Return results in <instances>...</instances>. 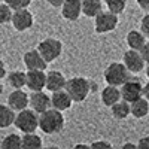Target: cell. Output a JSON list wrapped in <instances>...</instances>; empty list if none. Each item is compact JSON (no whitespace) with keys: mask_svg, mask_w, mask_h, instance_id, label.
Instances as JSON below:
<instances>
[{"mask_svg":"<svg viewBox=\"0 0 149 149\" xmlns=\"http://www.w3.org/2000/svg\"><path fill=\"white\" fill-rule=\"evenodd\" d=\"M64 115L63 112L49 107L48 110L39 113V128L45 134H58L60 131H63L64 128Z\"/></svg>","mask_w":149,"mask_h":149,"instance_id":"6da1fadb","label":"cell"},{"mask_svg":"<svg viewBox=\"0 0 149 149\" xmlns=\"http://www.w3.org/2000/svg\"><path fill=\"white\" fill-rule=\"evenodd\" d=\"M64 90L70 94V97L73 98L74 103H82L84 100H86V97L91 93V82L86 78L74 76L66 82Z\"/></svg>","mask_w":149,"mask_h":149,"instance_id":"7a4b0ae2","label":"cell"},{"mask_svg":"<svg viewBox=\"0 0 149 149\" xmlns=\"http://www.w3.org/2000/svg\"><path fill=\"white\" fill-rule=\"evenodd\" d=\"M104 81L107 85H115V86H121L122 84H125L130 79V70L125 67L124 63H118L113 61L110 63L106 69H104Z\"/></svg>","mask_w":149,"mask_h":149,"instance_id":"3957f363","label":"cell"},{"mask_svg":"<svg viewBox=\"0 0 149 149\" xmlns=\"http://www.w3.org/2000/svg\"><path fill=\"white\" fill-rule=\"evenodd\" d=\"M14 125L21 133H33L39 128V113L33 109H22L17 113Z\"/></svg>","mask_w":149,"mask_h":149,"instance_id":"277c9868","label":"cell"},{"mask_svg":"<svg viewBox=\"0 0 149 149\" xmlns=\"http://www.w3.org/2000/svg\"><path fill=\"white\" fill-rule=\"evenodd\" d=\"M119 18L116 14L110 10H102L95 18H94V30L98 34H106L113 31L118 27Z\"/></svg>","mask_w":149,"mask_h":149,"instance_id":"5b68a950","label":"cell"},{"mask_svg":"<svg viewBox=\"0 0 149 149\" xmlns=\"http://www.w3.org/2000/svg\"><path fill=\"white\" fill-rule=\"evenodd\" d=\"M37 51L42 54V57L49 64L61 55V52H63V43L58 39H55V37H46V39H43L37 45Z\"/></svg>","mask_w":149,"mask_h":149,"instance_id":"8992f818","label":"cell"},{"mask_svg":"<svg viewBox=\"0 0 149 149\" xmlns=\"http://www.w3.org/2000/svg\"><path fill=\"white\" fill-rule=\"evenodd\" d=\"M119 88H121L122 100H125L128 103H133L136 100H139L140 97H143V85L139 79L130 78L125 84H122Z\"/></svg>","mask_w":149,"mask_h":149,"instance_id":"52a82bcc","label":"cell"},{"mask_svg":"<svg viewBox=\"0 0 149 149\" xmlns=\"http://www.w3.org/2000/svg\"><path fill=\"white\" fill-rule=\"evenodd\" d=\"M10 22L17 31H26V30L33 27L34 18H33V14L29 10V8H24V9L14 10Z\"/></svg>","mask_w":149,"mask_h":149,"instance_id":"ba28073f","label":"cell"},{"mask_svg":"<svg viewBox=\"0 0 149 149\" xmlns=\"http://www.w3.org/2000/svg\"><path fill=\"white\" fill-rule=\"evenodd\" d=\"M122 63L130 70V73H140L146 64L140 51H136V49H128V51L124 52Z\"/></svg>","mask_w":149,"mask_h":149,"instance_id":"9c48e42d","label":"cell"},{"mask_svg":"<svg viewBox=\"0 0 149 149\" xmlns=\"http://www.w3.org/2000/svg\"><path fill=\"white\" fill-rule=\"evenodd\" d=\"M22 61H24V66L27 67V70H45L48 66L46 60L37 51V48L27 51L22 57Z\"/></svg>","mask_w":149,"mask_h":149,"instance_id":"30bf717a","label":"cell"},{"mask_svg":"<svg viewBox=\"0 0 149 149\" xmlns=\"http://www.w3.org/2000/svg\"><path fill=\"white\" fill-rule=\"evenodd\" d=\"M30 107L34 112H37V113H42V112L48 110L49 107H52L51 97H49L43 90L42 91H31V94H30Z\"/></svg>","mask_w":149,"mask_h":149,"instance_id":"8fae6325","label":"cell"},{"mask_svg":"<svg viewBox=\"0 0 149 149\" xmlns=\"http://www.w3.org/2000/svg\"><path fill=\"white\" fill-rule=\"evenodd\" d=\"M30 91H42L46 88V73L45 70H27V84Z\"/></svg>","mask_w":149,"mask_h":149,"instance_id":"7c38bea8","label":"cell"},{"mask_svg":"<svg viewBox=\"0 0 149 149\" xmlns=\"http://www.w3.org/2000/svg\"><path fill=\"white\" fill-rule=\"evenodd\" d=\"M8 104L15 112H19L30 104V95L26 91H22V88L14 90L8 95Z\"/></svg>","mask_w":149,"mask_h":149,"instance_id":"4fadbf2b","label":"cell"},{"mask_svg":"<svg viewBox=\"0 0 149 149\" xmlns=\"http://www.w3.org/2000/svg\"><path fill=\"white\" fill-rule=\"evenodd\" d=\"M82 14V2L81 0H64L61 6V15L67 21H76Z\"/></svg>","mask_w":149,"mask_h":149,"instance_id":"5bb4252c","label":"cell"},{"mask_svg":"<svg viewBox=\"0 0 149 149\" xmlns=\"http://www.w3.org/2000/svg\"><path fill=\"white\" fill-rule=\"evenodd\" d=\"M51 103H52L54 109H58L61 112H64V110H69L74 102H73V98L70 97V94L66 90H58V91L52 93Z\"/></svg>","mask_w":149,"mask_h":149,"instance_id":"9a60e30c","label":"cell"},{"mask_svg":"<svg viewBox=\"0 0 149 149\" xmlns=\"http://www.w3.org/2000/svg\"><path fill=\"white\" fill-rule=\"evenodd\" d=\"M66 82H67V79L64 78V74L58 70H51L46 73V90L48 91L54 93L58 90H64Z\"/></svg>","mask_w":149,"mask_h":149,"instance_id":"2e32d148","label":"cell"},{"mask_svg":"<svg viewBox=\"0 0 149 149\" xmlns=\"http://www.w3.org/2000/svg\"><path fill=\"white\" fill-rule=\"evenodd\" d=\"M121 88L115 85H106L102 91V102L106 107H112L116 102L121 100Z\"/></svg>","mask_w":149,"mask_h":149,"instance_id":"e0dca14e","label":"cell"},{"mask_svg":"<svg viewBox=\"0 0 149 149\" xmlns=\"http://www.w3.org/2000/svg\"><path fill=\"white\" fill-rule=\"evenodd\" d=\"M125 42L128 45L130 49H136V51H140L143 48V45L146 43V36L143 34L142 30H130L127 33Z\"/></svg>","mask_w":149,"mask_h":149,"instance_id":"ac0fdd59","label":"cell"},{"mask_svg":"<svg viewBox=\"0 0 149 149\" xmlns=\"http://www.w3.org/2000/svg\"><path fill=\"white\" fill-rule=\"evenodd\" d=\"M82 2V14L88 18H95L103 10L102 0H81Z\"/></svg>","mask_w":149,"mask_h":149,"instance_id":"d6986e66","label":"cell"},{"mask_svg":"<svg viewBox=\"0 0 149 149\" xmlns=\"http://www.w3.org/2000/svg\"><path fill=\"white\" fill-rule=\"evenodd\" d=\"M110 110H112V115H113L115 119L122 121V119H127L131 115V104L121 98L119 102H116L113 106L110 107Z\"/></svg>","mask_w":149,"mask_h":149,"instance_id":"ffe728a7","label":"cell"},{"mask_svg":"<svg viewBox=\"0 0 149 149\" xmlns=\"http://www.w3.org/2000/svg\"><path fill=\"white\" fill-rule=\"evenodd\" d=\"M15 110L9 104H0V128H8L15 122Z\"/></svg>","mask_w":149,"mask_h":149,"instance_id":"44dd1931","label":"cell"},{"mask_svg":"<svg viewBox=\"0 0 149 149\" xmlns=\"http://www.w3.org/2000/svg\"><path fill=\"white\" fill-rule=\"evenodd\" d=\"M130 104H131V115L134 118L142 119V118L148 116V113H149V102L145 97H140L139 100H136Z\"/></svg>","mask_w":149,"mask_h":149,"instance_id":"7402d4cb","label":"cell"},{"mask_svg":"<svg viewBox=\"0 0 149 149\" xmlns=\"http://www.w3.org/2000/svg\"><path fill=\"white\" fill-rule=\"evenodd\" d=\"M8 84L12 86L14 90L24 88L27 84V73H24L21 70H14L8 74Z\"/></svg>","mask_w":149,"mask_h":149,"instance_id":"603a6c76","label":"cell"},{"mask_svg":"<svg viewBox=\"0 0 149 149\" xmlns=\"http://www.w3.org/2000/svg\"><path fill=\"white\" fill-rule=\"evenodd\" d=\"M22 137V148H27V149H40L42 148V139L36 134V131L33 133H24Z\"/></svg>","mask_w":149,"mask_h":149,"instance_id":"cb8c5ba5","label":"cell"},{"mask_svg":"<svg viewBox=\"0 0 149 149\" xmlns=\"http://www.w3.org/2000/svg\"><path fill=\"white\" fill-rule=\"evenodd\" d=\"M3 149H18L22 148V137L17 133H10L8 134L6 137H3L2 143H0Z\"/></svg>","mask_w":149,"mask_h":149,"instance_id":"d4e9b609","label":"cell"},{"mask_svg":"<svg viewBox=\"0 0 149 149\" xmlns=\"http://www.w3.org/2000/svg\"><path fill=\"white\" fill-rule=\"evenodd\" d=\"M104 5H106L107 10L119 15V14H122V12L125 10L127 0H104Z\"/></svg>","mask_w":149,"mask_h":149,"instance_id":"484cf974","label":"cell"},{"mask_svg":"<svg viewBox=\"0 0 149 149\" xmlns=\"http://www.w3.org/2000/svg\"><path fill=\"white\" fill-rule=\"evenodd\" d=\"M12 14H14L12 8H10L6 2H0V26L10 22V19H12Z\"/></svg>","mask_w":149,"mask_h":149,"instance_id":"4316f807","label":"cell"},{"mask_svg":"<svg viewBox=\"0 0 149 149\" xmlns=\"http://www.w3.org/2000/svg\"><path fill=\"white\" fill-rule=\"evenodd\" d=\"M6 2L12 10H17V9H24V8H29L31 5V0H3Z\"/></svg>","mask_w":149,"mask_h":149,"instance_id":"83f0119b","label":"cell"},{"mask_svg":"<svg viewBox=\"0 0 149 149\" xmlns=\"http://www.w3.org/2000/svg\"><path fill=\"white\" fill-rule=\"evenodd\" d=\"M140 30L143 31V34L146 36V39L149 40V12H146V15L142 18L140 21Z\"/></svg>","mask_w":149,"mask_h":149,"instance_id":"f1b7e54d","label":"cell"},{"mask_svg":"<svg viewBox=\"0 0 149 149\" xmlns=\"http://www.w3.org/2000/svg\"><path fill=\"white\" fill-rule=\"evenodd\" d=\"M90 146L91 148H98V149H110L112 148V143L110 142H106V140H97V142H93Z\"/></svg>","mask_w":149,"mask_h":149,"instance_id":"f546056e","label":"cell"},{"mask_svg":"<svg viewBox=\"0 0 149 149\" xmlns=\"http://www.w3.org/2000/svg\"><path fill=\"white\" fill-rule=\"evenodd\" d=\"M140 54H142V57H143V60H145V63L149 64V42H146V43L143 45V48L140 49Z\"/></svg>","mask_w":149,"mask_h":149,"instance_id":"4dcf8cb0","label":"cell"},{"mask_svg":"<svg viewBox=\"0 0 149 149\" xmlns=\"http://www.w3.org/2000/svg\"><path fill=\"white\" fill-rule=\"evenodd\" d=\"M137 148H140V149H149V136L140 137V140L137 142Z\"/></svg>","mask_w":149,"mask_h":149,"instance_id":"1f68e13d","label":"cell"},{"mask_svg":"<svg viewBox=\"0 0 149 149\" xmlns=\"http://www.w3.org/2000/svg\"><path fill=\"white\" fill-rule=\"evenodd\" d=\"M136 2L140 6V9H143L145 12H149V0H136Z\"/></svg>","mask_w":149,"mask_h":149,"instance_id":"d6a6232c","label":"cell"},{"mask_svg":"<svg viewBox=\"0 0 149 149\" xmlns=\"http://www.w3.org/2000/svg\"><path fill=\"white\" fill-rule=\"evenodd\" d=\"M48 5H51L52 8H61L64 3V0H46Z\"/></svg>","mask_w":149,"mask_h":149,"instance_id":"836d02e7","label":"cell"},{"mask_svg":"<svg viewBox=\"0 0 149 149\" xmlns=\"http://www.w3.org/2000/svg\"><path fill=\"white\" fill-rule=\"evenodd\" d=\"M6 76V67H5V63L0 60V79H3Z\"/></svg>","mask_w":149,"mask_h":149,"instance_id":"e575fe53","label":"cell"},{"mask_svg":"<svg viewBox=\"0 0 149 149\" xmlns=\"http://www.w3.org/2000/svg\"><path fill=\"white\" fill-rule=\"evenodd\" d=\"M143 97L149 102V82H148L146 85H143Z\"/></svg>","mask_w":149,"mask_h":149,"instance_id":"d590c367","label":"cell"},{"mask_svg":"<svg viewBox=\"0 0 149 149\" xmlns=\"http://www.w3.org/2000/svg\"><path fill=\"white\" fill-rule=\"evenodd\" d=\"M122 148L125 149V148H137V143H124Z\"/></svg>","mask_w":149,"mask_h":149,"instance_id":"8d00e7d4","label":"cell"},{"mask_svg":"<svg viewBox=\"0 0 149 149\" xmlns=\"http://www.w3.org/2000/svg\"><path fill=\"white\" fill-rule=\"evenodd\" d=\"M3 93V84H2V79H0V95Z\"/></svg>","mask_w":149,"mask_h":149,"instance_id":"74e56055","label":"cell"},{"mask_svg":"<svg viewBox=\"0 0 149 149\" xmlns=\"http://www.w3.org/2000/svg\"><path fill=\"white\" fill-rule=\"evenodd\" d=\"M146 76H148V78H149V64H148V66H146Z\"/></svg>","mask_w":149,"mask_h":149,"instance_id":"f35d334b","label":"cell"}]
</instances>
